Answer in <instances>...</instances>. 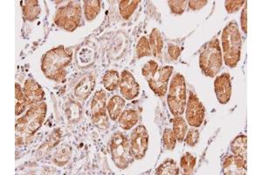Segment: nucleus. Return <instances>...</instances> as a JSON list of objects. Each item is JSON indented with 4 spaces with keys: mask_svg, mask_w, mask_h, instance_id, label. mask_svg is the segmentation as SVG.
I'll return each instance as SVG.
<instances>
[{
    "mask_svg": "<svg viewBox=\"0 0 262 175\" xmlns=\"http://www.w3.org/2000/svg\"><path fill=\"white\" fill-rule=\"evenodd\" d=\"M224 175H245L247 174V160L238 155L228 156L223 162Z\"/></svg>",
    "mask_w": 262,
    "mask_h": 175,
    "instance_id": "14",
    "label": "nucleus"
},
{
    "mask_svg": "<svg viewBox=\"0 0 262 175\" xmlns=\"http://www.w3.org/2000/svg\"><path fill=\"white\" fill-rule=\"evenodd\" d=\"M173 133L176 140L183 142L187 133V124L181 116H176L173 120Z\"/></svg>",
    "mask_w": 262,
    "mask_h": 175,
    "instance_id": "20",
    "label": "nucleus"
},
{
    "mask_svg": "<svg viewBox=\"0 0 262 175\" xmlns=\"http://www.w3.org/2000/svg\"><path fill=\"white\" fill-rule=\"evenodd\" d=\"M186 119L192 127H200L204 118V108L195 94L190 92L186 108Z\"/></svg>",
    "mask_w": 262,
    "mask_h": 175,
    "instance_id": "11",
    "label": "nucleus"
},
{
    "mask_svg": "<svg viewBox=\"0 0 262 175\" xmlns=\"http://www.w3.org/2000/svg\"><path fill=\"white\" fill-rule=\"evenodd\" d=\"M107 96L103 90H99L95 95L91 103V112L92 119L94 125L99 128L105 129L109 126V118L107 117Z\"/></svg>",
    "mask_w": 262,
    "mask_h": 175,
    "instance_id": "9",
    "label": "nucleus"
},
{
    "mask_svg": "<svg viewBox=\"0 0 262 175\" xmlns=\"http://www.w3.org/2000/svg\"><path fill=\"white\" fill-rule=\"evenodd\" d=\"M120 89L123 98L127 100H132L139 94V85L135 78L129 71H122L120 79Z\"/></svg>",
    "mask_w": 262,
    "mask_h": 175,
    "instance_id": "12",
    "label": "nucleus"
},
{
    "mask_svg": "<svg viewBox=\"0 0 262 175\" xmlns=\"http://www.w3.org/2000/svg\"><path fill=\"white\" fill-rule=\"evenodd\" d=\"M28 106L38 105L44 98V91L34 80H28L25 82L23 90Z\"/></svg>",
    "mask_w": 262,
    "mask_h": 175,
    "instance_id": "15",
    "label": "nucleus"
},
{
    "mask_svg": "<svg viewBox=\"0 0 262 175\" xmlns=\"http://www.w3.org/2000/svg\"><path fill=\"white\" fill-rule=\"evenodd\" d=\"M246 1L239 0V1H226V9L229 13L238 12L240 8L242 7L243 4H245Z\"/></svg>",
    "mask_w": 262,
    "mask_h": 175,
    "instance_id": "35",
    "label": "nucleus"
},
{
    "mask_svg": "<svg viewBox=\"0 0 262 175\" xmlns=\"http://www.w3.org/2000/svg\"><path fill=\"white\" fill-rule=\"evenodd\" d=\"M186 84L182 74H176L171 82L168 94V105L174 116H181L186 106Z\"/></svg>",
    "mask_w": 262,
    "mask_h": 175,
    "instance_id": "6",
    "label": "nucleus"
},
{
    "mask_svg": "<svg viewBox=\"0 0 262 175\" xmlns=\"http://www.w3.org/2000/svg\"><path fill=\"white\" fill-rule=\"evenodd\" d=\"M139 120V114L136 109H127L119 117V124L124 130H130L137 125Z\"/></svg>",
    "mask_w": 262,
    "mask_h": 175,
    "instance_id": "18",
    "label": "nucleus"
},
{
    "mask_svg": "<svg viewBox=\"0 0 262 175\" xmlns=\"http://www.w3.org/2000/svg\"><path fill=\"white\" fill-rule=\"evenodd\" d=\"M149 45L151 48L153 55L156 58L162 59V52L164 47V41L161 36L160 32L157 29H154L149 35Z\"/></svg>",
    "mask_w": 262,
    "mask_h": 175,
    "instance_id": "19",
    "label": "nucleus"
},
{
    "mask_svg": "<svg viewBox=\"0 0 262 175\" xmlns=\"http://www.w3.org/2000/svg\"><path fill=\"white\" fill-rule=\"evenodd\" d=\"M247 3V2H246ZM245 3V7L241 13V28L245 34L247 33V4Z\"/></svg>",
    "mask_w": 262,
    "mask_h": 175,
    "instance_id": "37",
    "label": "nucleus"
},
{
    "mask_svg": "<svg viewBox=\"0 0 262 175\" xmlns=\"http://www.w3.org/2000/svg\"><path fill=\"white\" fill-rule=\"evenodd\" d=\"M23 14L26 20H35L36 18L39 16L40 12L39 2L36 0H29L24 2Z\"/></svg>",
    "mask_w": 262,
    "mask_h": 175,
    "instance_id": "21",
    "label": "nucleus"
},
{
    "mask_svg": "<svg viewBox=\"0 0 262 175\" xmlns=\"http://www.w3.org/2000/svg\"><path fill=\"white\" fill-rule=\"evenodd\" d=\"M73 53L70 48L64 46L56 47L48 51L44 55L41 70L47 78L61 82L66 76V69L70 64Z\"/></svg>",
    "mask_w": 262,
    "mask_h": 175,
    "instance_id": "1",
    "label": "nucleus"
},
{
    "mask_svg": "<svg viewBox=\"0 0 262 175\" xmlns=\"http://www.w3.org/2000/svg\"><path fill=\"white\" fill-rule=\"evenodd\" d=\"M102 83L105 87L106 90L113 91L117 88L118 84L120 83V76L116 71H109L106 73L105 75L102 78Z\"/></svg>",
    "mask_w": 262,
    "mask_h": 175,
    "instance_id": "25",
    "label": "nucleus"
},
{
    "mask_svg": "<svg viewBox=\"0 0 262 175\" xmlns=\"http://www.w3.org/2000/svg\"><path fill=\"white\" fill-rule=\"evenodd\" d=\"M168 54L171 58L173 59V60H177L180 56V54H181V48L176 45L169 44Z\"/></svg>",
    "mask_w": 262,
    "mask_h": 175,
    "instance_id": "36",
    "label": "nucleus"
},
{
    "mask_svg": "<svg viewBox=\"0 0 262 175\" xmlns=\"http://www.w3.org/2000/svg\"><path fill=\"white\" fill-rule=\"evenodd\" d=\"M221 39L225 63L227 66L235 68L239 63L242 46L241 35L237 23L230 22L224 28Z\"/></svg>",
    "mask_w": 262,
    "mask_h": 175,
    "instance_id": "2",
    "label": "nucleus"
},
{
    "mask_svg": "<svg viewBox=\"0 0 262 175\" xmlns=\"http://www.w3.org/2000/svg\"><path fill=\"white\" fill-rule=\"evenodd\" d=\"M195 164V157L192 156L191 153H185L182 157L181 162H180V166H181V169L183 171V174L184 175H191L194 169Z\"/></svg>",
    "mask_w": 262,
    "mask_h": 175,
    "instance_id": "28",
    "label": "nucleus"
},
{
    "mask_svg": "<svg viewBox=\"0 0 262 175\" xmlns=\"http://www.w3.org/2000/svg\"><path fill=\"white\" fill-rule=\"evenodd\" d=\"M149 135L145 126L140 125L135 129L130 136V148L135 159L141 160L148 149Z\"/></svg>",
    "mask_w": 262,
    "mask_h": 175,
    "instance_id": "10",
    "label": "nucleus"
},
{
    "mask_svg": "<svg viewBox=\"0 0 262 175\" xmlns=\"http://www.w3.org/2000/svg\"><path fill=\"white\" fill-rule=\"evenodd\" d=\"M178 168L176 162L173 160H167L157 168V175H178Z\"/></svg>",
    "mask_w": 262,
    "mask_h": 175,
    "instance_id": "29",
    "label": "nucleus"
},
{
    "mask_svg": "<svg viewBox=\"0 0 262 175\" xmlns=\"http://www.w3.org/2000/svg\"><path fill=\"white\" fill-rule=\"evenodd\" d=\"M247 137L239 136L236 138L231 144L232 152L235 155L242 157L243 159L247 160Z\"/></svg>",
    "mask_w": 262,
    "mask_h": 175,
    "instance_id": "22",
    "label": "nucleus"
},
{
    "mask_svg": "<svg viewBox=\"0 0 262 175\" xmlns=\"http://www.w3.org/2000/svg\"><path fill=\"white\" fill-rule=\"evenodd\" d=\"M46 114L47 105L45 103L42 102L38 105H33L28 109L25 116L17 120V132L27 135L34 134L43 124Z\"/></svg>",
    "mask_w": 262,
    "mask_h": 175,
    "instance_id": "5",
    "label": "nucleus"
},
{
    "mask_svg": "<svg viewBox=\"0 0 262 175\" xmlns=\"http://www.w3.org/2000/svg\"><path fill=\"white\" fill-rule=\"evenodd\" d=\"M68 111L69 113H67V118L71 121L77 120L78 118H80V115H81V106L78 104H75V103H72L68 106Z\"/></svg>",
    "mask_w": 262,
    "mask_h": 175,
    "instance_id": "33",
    "label": "nucleus"
},
{
    "mask_svg": "<svg viewBox=\"0 0 262 175\" xmlns=\"http://www.w3.org/2000/svg\"><path fill=\"white\" fill-rule=\"evenodd\" d=\"M125 105V100L119 96H115L110 99L107 105V109L112 120H116L121 116L122 109Z\"/></svg>",
    "mask_w": 262,
    "mask_h": 175,
    "instance_id": "17",
    "label": "nucleus"
},
{
    "mask_svg": "<svg viewBox=\"0 0 262 175\" xmlns=\"http://www.w3.org/2000/svg\"><path fill=\"white\" fill-rule=\"evenodd\" d=\"M140 3L138 0H122L120 2L119 11L121 17L125 20L129 19L133 14L135 10L137 9V5Z\"/></svg>",
    "mask_w": 262,
    "mask_h": 175,
    "instance_id": "24",
    "label": "nucleus"
},
{
    "mask_svg": "<svg viewBox=\"0 0 262 175\" xmlns=\"http://www.w3.org/2000/svg\"><path fill=\"white\" fill-rule=\"evenodd\" d=\"M163 141H164V145H165V149H167L169 151L173 150L175 146H176V139L173 130L171 129H166L163 135Z\"/></svg>",
    "mask_w": 262,
    "mask_h": 175,
    "instance_id": "31",
    "label": "nucleus"
},
{
    "mask_svg": "<svg viewBox=\"0 0 262 175\" xmlns=\"http://www.w3.org/2000/svg\"><path fill=\"white\" fill-rule=\"evenodd\" d=\"M82 18V7L79 2H70L69 4L59 8L55 16V23L59 28L68 32H74L78 28Z\"/></svg>",
    "mask_w": 262,
    "mask_h": 175,
    "instance_id": "8",
    "label": "nucleus"
},
{
    "mask_svg": "<svg viewBox=\"0 0 262 175\" xmlns=\"http://www.w3.org/2000/svg\"><path fill=\"white\" fill-rule=\"evenodd\" d=\"M15 87V114L16 116H20L21 113L25 111L27 106H28V102H27V98L24 94L23 90H21V88H20V84L16 83Z\"/></svg>",
    "mask_w": 262,
    "mask_h": 175,
    "instance_id": "26",
    "label": "nucleus"
},
{
    "mask_svg": "<svg viewBox=\"0 0 262 175\" xmlns=\"http://www.w3.org/2000/svg\"><path fill=\"white\" fill-rule=\"evenodd\" d=\"M169 5L173 13L182 14L187 5L186 1H168Z\"/></svg>",
    "mask_w": 262,
    "mask_h": 175,
    "instance_id": "32",
    "label": "nucleus"
},
{
    "mask_svg": "<svg viewBox=\"0 0 262 175\" xmlns=\"http://www.w3.org/2000/svg\"><path fill=\"white\" fill-rule=\"evenodd\" d=\"M94 86H95L94 78L92 75H87L85 77H83L81 82L75 87V96L81 100H85L94 90Z\"/></svg>",
    "mask_w": 262,
    "mask_h": 175,
    "instance_id": "16",
    "label": "nucleus"
},
{
    "mask_svg": "<svg viewBox=\"0 0 262 175\" xmlns=\"http://www.w3.org/2000/svg\"><path fill=\"white\" fill-rule=\"evenodd\" d=\"M173 72V67L159 68L155 61H149L143 68V74L146 78L150 89L159 97H163L166 94L169 80Z\"/></svg>",
    "mask_w": 262,
    "mask_h": 175,
    "instance_id": "3",
    "label": "nucleus"
},
{
    "mask_svg": "<svg viewBox=\"0 0 262 175\" xmlns=\"http://www.w3.org/2000/svg\"><path fill=\"white\" fill-rule=\"evenodd\" d=\"M71 157V148L68 145H63L56 152L54 161L58 166H64L67 164Z\"/></svg>",
    "mask_w": 262,
    "mask_h": 175,
    "instance_id": "27",
    "label": "nucleus"
},
{
    "mask_svg": "<svg viewBox=\"0 0 262 175\" xmlns=\"http://www.w3.org/2000/svg\"><path fill=\"white\" fill-rule=\"evenodd\" d=\"M150 55H151V48L149 40L146 37H142L137 44V56L138 58H143L145 56H149Z\"/></svg>",
    "mask_w": 262,
    "mask_h": 175,
    "instance_id": "30",
    "label": "nucleus"
},
{
    "mask_svg": "<svg viewBox=\"0 0 262 175\" xmlns=\"http://www.w3.org/2000/svg\"><path fill=\"white\" fill-rule=\"evenodd\" d=\"M189 7L192 10H200L201 8L204 7L205 4H207V1H189Z\"/></svg>",
    "mask_w": 262,
    "mask_h": 175,
    "instance_id": "38",
    "label": "nucleus"
},
{
    "mask_svg": "<svg viewBox=\"0 0 262 175\" xmlns=\"http://www.w3.org/2000/svg\"><path fill=\"white\" fill-rule=\"evenodd\" d=\"M110 152L114 162L121 169H125L133 161L130 142L123 133L114 134L110 142Z\"/></svg>",
    "mask_w": 262,
    "mask_h": 175,
    "instance_id": "7",
    "label": "nucleus"
},
{
    "mask_svg": "<svg viewBox=\"0 0 262 175\" xmlns=\"http://www.w3.org/2000/svg\"><path fill=\"white\" fill-rule=\"evenodd\" d=\"M200 66L204 74L214 77L222 67V53L219 39H211L204 46L200 56Z\"/></svg>",
    "mask_w": 262,
    "mask_h": 175,
    "instance_id": "4",
    "label": "nucleus"
},
{
    "mask_svg": "<svg viewBox=\"0 0 262 175\" xmlns=\"http://www.w3.org/2000/svg\"><path fill=\"white\" fill-rule=\"evenodd\" d=\"M216 96L220 104H227L230 100L232 95L230 74L225 73L216 78L214 82Z\"/></svg>",
    "mask_w": 262,
    "mask_h": 175,
    "instance_id": "13",
    "label": "nucleus"
},
{
    "mask_svg": "<svg viewBox=\"0 0 262 175\" xmlns=\"http://www.w3.org/2000/svg\"><path fill=\"white\" fill-rule=\"evenodd\" d=\"M200 139V133L198 130L191 129L187 133V136H185V143L190 146H194Z\"/></svg>",
    "mask_w": 262,
    "mask_h": 175,
    "instance_id": "34",
    "label": "nucleus"
},
{
    "mask_svg": "<svg viewBox=\"0 0 262 175\" xmlns=\"http://www.w3.org/2000/svg\"><path fill=\"white\" fill-rule=\"evenodd\" d=\"M84 12L87 20H94L101 12V2L99 0L84 1Z\"/></svg>",
    "mask_w": 262,
    "mask_h": 175,
    "instance_id": "23",
    "label": "nucleus"
}]
</instances>
